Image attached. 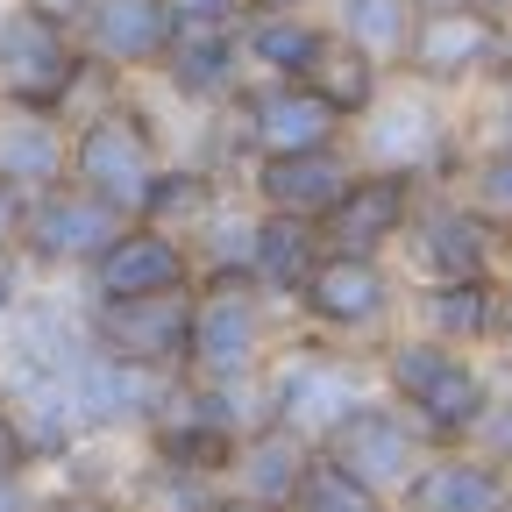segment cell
<instances>
[{
	"instance_id": "obj_1",
	"label": "cell",
	"mask_w": 512,
	"mask_h": 512,
	"mask_svg": "<svg viewBox=\"0 0 512 512\" xmlns=\"http://www.w3.org/2000/svg\"><path fill=\"white\" fill-rule=\"evenodd\" d=\"M72 86H79V50H72V36H64L57 15H43V8H8L0 15V93L15 107L50 114Z\"/></svg>"
},
{
	"instance_id": "obj_2",
	"label": "cell",
	"mask_w": 512,
	"mask_h": 512,
	"mask_svg": "<svg viewBox=\"0 0 512 512\" xmlns=\"http://www.w3.org/2000/svg\"><path fill=\"white\" fill-rule=\"evenodd\" d=\"M72 164H79L86 192H93V200H107L114 214L157 207V185H164V178H157V150H150V136H143L136 114L93 121L86 136H79V150H72Z\"/></svg>"
},
{
	"instance_id": "obj_3",
	"label": "cell",
	"mask_w": 512,
	"mask_h": 512,
	"mask_svg": "<svg viewBox=\"0 0 512 512\" xmlns=\"http://www.w3.org/2000/svg\"><path fill=\"white\" fill-rule=\"evenodd\" d=\"M22 235H29L36 256H50V264H72V256L100 264V256L121 242V214H114L107 200H93L86 185H79V192H72V185H57V192H43V200L29 207Z\"/></svg>"
},
{
	"instance_id": "obj_4",
	"label": "cell",
	"mask_w": 512,
	"mask_h": 512,
	"mask_svg": "<svg viewBox=\"0 0 512 512\" xmlns=\"http://www.w3.org/2000/svg\"><path fill=\"white\" fill-rule=\"evenodd\" d=\"M93 349L114 356V363H164L178 349H192V313L164 292V299H121V306H100L93 313Z\"/></svg>"
},
{
	"instance_id": "obj_5",
	"label": "cell",
	"mask_w": 512,
	"mask_h": 512,
	"mask_svg": "<svg viewBox=\"0 0 512 512\" xmlns=\"http://www.w3.org/2000/svg\"><path fill=\"white\" fill-rule=\"evenodd\" d=\"M328 456H335V470L342 477H356L363 491H377V484H399L406 477V463H413V434L384 413V406H356L335 434H328Z\"/></svg>"
},
{
	"instance_id": "obj_6",
	"label": "cell",
	"mask_w": 512,
	"mask_h": 512,
	"mask_svg": "<svg viewBox=\"0 0 512 512\" xmlns=\"http://www.w3.org/2000/svg\"><path fill=\"white\" fill-rule=\"evenodd\" d=\"M392 384L406 392V406H420L434 427H470L477 420V377L448 349H427V342L399 349L392 356Z\"/></svg>"
},
{
	"instance_id": "obj_7",
	"label": "cell",
	"mask_w": 512,
	"mask_h": 512,
	"mask_svg": "<svg viewBox=\"0 0 512 512\" xmlns=\"http://www.w3.org/2000/svg\"><path fill=\"white\" fill-rule=\"evenodd\" d=\"M79 36L107 64H150L171 50L164 0H79Z\"/></svg>"
},
{
	"instance_id": "obj_8",
	"label": "cell",
	"mask_w": 512,
	"mask_h": 512,
	"mask_svg": "<svg viewBox=\"0 0 512 512\" xmlns=\"http://www.w3.org/2000/svg\"><path fill=\"white\" fill-rule=\"evenodd\" d=\"M185 278V256L164 242V235H121L100 264H93V292L100 306H121V299H164L171 285Z\"/></svg>"
},
{
	"instance_id": "obj_9",
	"label": "cell",
	"mask_w": 512,
	"mask_h": 512,
	"mask_svg": "<svg viewBox=\"0 0 512 512\" xmlns=\"http://www.w3.org/2000/svg\"><path fill=\"white\" fill-rule=\"evenodd\" d=\"M57 178H64V143H57V128H50V114H36V107H8L0 114V185L15 192H57Z\"/></svg>"
},
{
	"instance_id": "obj_10",
	"label": "cell",
	"mask_w": 512,
	"mask_h": 512,
	"mask_svg": "<svg viewBox=\"0 0 512 512\" xmlns=\"http://www.w3.org/2000/svg\"><path fill=\"white\" fill-rule=\"evenodd\" d=\"M256 328H264V320H256V299L242 285H214V299L200 306V320H192V356H200V370H214V377L249 370Z\"/></svg>"
},
{
	"instance_id": "obj_11",
	"label": "cell",
	"mask_w": 512,
	"mask_h": 512,
	"mask_svg": "<svg viewBox=\"0 0 512 512\" xmlns=\"http://www.w3.org/2000/svg\"><path fill=\"white\" fill-rule=\"evenodd\" d=\"M328 128H335V107L313 100L306 86H278L256 100V143L271 157H306V150H328Z\"/></svg>"
},
{
	"instance_id": "obj_12",
	"label": "cell",
	"mask_w": 512,
	"mask_h": 512,
	"mask_svg": "<svg viewBox=\"0 0 512 512\" xmlns=\"http://www.w3.org/2000/svg\"><path fill=\"white\" fill-rule=\"evenodd\" d=\"M264 192H271L285 214H335V207H342V192H349V171H342L328 150L271 157V164H264Z\"/></svg>"
},
{
	"instance_id": "obj_13",
	"label": "cell",
	"mask_w": 512,
	"mask_h": 512,
	"mask_svg": "<svg viewBox=\"0 0 512 512\" xmlns=\"http://www.w3.org/2000/svg\"><path fill=\"white\" fill-rule=\"evenodd\" d=\"M399 207H406V185H399V178H363V185L342 192V207L328 214V242H335L342 256H363L384 228L399 221Z\"/></svg>"
},
{
	"instance_id": "obj_14",
	"label": "cell",
	"mask_w": 512,
	"mask_h": 512,
	"mask_svg": "<svg viewBox=\"0 0 512 512\" xmlns=\"http://www.w3.org/2000/svg\"><path fill=\"white\" fill-rule=\"evenodd\" d=\"M306 299L328 320H363V313L384 306V278H377L370 256H328V264L306 278Z\"/></svg>"
},
{
	"instance_id": "obj_15",
	"label": "cell",
	"mask_w": 512,
	"mask_h": 512,
	"mask_svg": "<svg viewBox=\"0 0 512 512\" xmlns=\"http://www.w3.org/2000/svg\"><path fill=\"white\" fill-rule=\"evenodd\" d=\"M413 512H505V484L477 463H434L413 477Z\"/></svg>"
},
{
	"instance_id": "obj_16",
	"label": "cell",
	"mask_w": 512,
	"mask_h": 512,
	"mask_svg": "<svg viewBox=\"0 0 512 512\" xmlns=\"http://www.w3.org/2000/svg\"><path fill=\"white\" fill-rule=\"evenodd\" d=\"M299 79H306L313 100H328V107L342 114V107H363V100H370V57H363L356 43H328V36H320Z\"/></svg>"
},
{
	"instance_id": "obj_17",
	"label": "cell",
	"mask_w": 512,
	"mask_h": 512,
	"mask_svg": "<svg viewBox=\"0 0 512 512\" xmlns=\"http://www.w3.org/2000/svg\"><path fill=\"white\" fill-rule=\"evenodd\" d=\"M491 22L484 15H434L420 36H413V50H420V64H427V72H463V64H484L491 57Z\"/></svg>"
},
{
	"instance_id": "obj_18",
	"label": "cell",
	"mask_w": 512,
	"mask_h": 512,
	"mask_svg": "<svg viewBox=\"0 0 512 512\" xmlns=\"http://www.w3.org/2000/svg\"><path fill=\"white\" fill-rule=\"evenodd\" d=\"M427 264H434L441 278H477V271L491 264V228L470 221V214L434 221V228H427Z\"/></svg>"
},
{
	"instance_id": "obj_19",
	"label": "cell",
	"mask_w": 512,
	"mask_h": 512,
	"mask_svg": "<svg viewBox=\"0 0 512 512\" xmlns=\"http://www.w3.org/2000/svg\"><path fill=\"white\" fill-rule=\"evenodd\" d=\"M349 36H356L363 57H392V50L413 43V36H406V15H399V0H349Z\"/></svg>"
},
{
	"instance_id": "obj_20",
	"label": "cell",
	"mask_w": 512,
	"mask_h": 512,
	"mask_svg": "<svg viewBox=\"0 0 512 512\" xmlns=\"http://www.w3.org/2000/svg\"><path fill=\"white\" fill-rule=\"evenodd\" d=\"M242 477H249V498H299V484H306L292 441H256L249 463H242Z\"/></svg>"
},
{
	"instance_id": "obj_21",
	"label": "cell",
	"mask_w": 512,
	"mask_h": 512,
	"mask_svg": "<svg viewBox=\"0 0 512 512\" xmlns=\"http://www.w3.org/2000/svg\"><path fill=\"white\" fill-rule=\"evenodd\" d=\"M256 264H264V278H278V285H299L306 264H313V228H299V221H271L264 242H256Z\"/></svg>"
},
{
	"instance_id": "obj_22",
	"label": "cell",
	"mask_w": 512,
	"mask_h": 512,
	"mask_svg": "<svg viewBox=\"0 0 512 512\" xmlns=\"http://www.w3.org/2000/svg\"><path fill=\"white\" fill-rule=\"evenodd\" d=\"M292 505H299V512H377V498H370L356 477H342L335 463H313Z\"/></svg>"
},
{
	"instance_id": "obj_23",
	"label": "cell",
	"mask_w": 512,
	"mask_h": 512,
	"mask_svg": "<svg viewBox=\"0 0 512 512\" xmlns=\"http://www.w3.org/2000/svg\"><path fill=\"white\" fill-rule=\"evenodd\" d=\"M171 79H178L185 93H221V86H228V50H221L214 36L185 43V50H178V64H171Z\"/></svg>"
},
{
	"instance_id": "obj_24",
	"label": "cell",
	"mask_w": 512,
	"mask_h": 512,
	"mask_svg": "<svg viewBox=\"0 0 512 512\" xmlns=\"http://www.w3.org/2000/svg\"><path fill=\"white\" fill-rule=\"evenodd\" d=\"M313 43H320V36H306V29H292V22H264V29H256V50H264V57H278L285 72H306Z\"/></svg>"
},
{
	"instance_id": "obj_25",
	"label": "cell",
	"mask_w": 512,
	"mask_h": 512,
	"mask_svg": "<svg viewBox=\"0 0 512 512\" xmlns=\"http://www.w3.org/2000/svg\"><path fill=\"white\" fill-rule=\"evenodd\" d=\"M235 8H242V0H164V15H171V29L185 22V29H200V36H207V29H221V22H228Z\"/></svg>"
},
{
	"instance_id": "obj_26",
	"label": "cell",
	"mask_w": 512,
	"mask_h": 512,
	"mask_svg": "<svg viewBox=\"0 0 512 512\" xmlns=\"http://www.w3.org/2000/svg\"><path fill=\"white\" fill-rule=\"evenodd\" d=\"M29 463V434L15 427V413L0 406V470H22Z\"/></svg>"
},
{
	"instance_id": "obj_27",
	"label": "cell",
	"mask_w": 512,
	"mask_h": 512,
	"mask_svg": "<svg viewBox=\"0 0 512 512\" xmlns=\"http://www.w3.org/2000/svg\"><path fill=\"white\" fill-rule=\"evenodd\" d=\"M0 512H36V498H29V484H22V470H0Z\"/></svg>"
},
{
	"instance_id": "obj_28",
	"label": "cell",
	"mask_w": 512,
	"mask_h": 512,
	"mask_svg": "<svg viewBox=\"0 0 512 512\" xmlns=\"http://www.w3.org/2000/svg\"><path fill=\"white\" fill-rule=\"evenodd\" d=\"M22 221H29V207L15 200L8 185H0V249H8V235H22Z\"/></svg>"
},
{
	"instance_id": "obj_29",
	"label": "cell",
	"mask_w": 512,
	"mask_h": 512,
	"mask_svg": "<svg viewBox=\"0 0 512 512\" xmlns=\"http://www.w3.org/2000/svg\"><path fill=\"white\" fill-rule=\"evenodd\" d=\"M484 192L498 207H512V157H491V171H484Z\"/></svg>"
},
{
	"instance_id": "obj_30",
	"label": "cell",
	"mask_w": 512,
	"mask_h": 512,
	"mask_svg": "<svg viewBox=\"0 0 512 512\" xmlns=\"http://www.w3.org/2000/svg\"><path fill=\"white\" fill-rule=\"evenodd\" d=\"M427 8H434V15H463V8H470V0H427Z\"/></svg>"
},
{
	"instance_id": "obj_31",
	"label": "cell",
	"mask_w": 512,
	"mask_h": 512,
	"mask_svg": "<svg viewBox=\"0 0 512 512\" xmlns=\"http://www.w3.org/2000/svg\"><path fill=\"white\" fill-rule=\"evenodd\" d=\"M228 512H256V505H228Z\"/></svg>"
}]
</instances>
